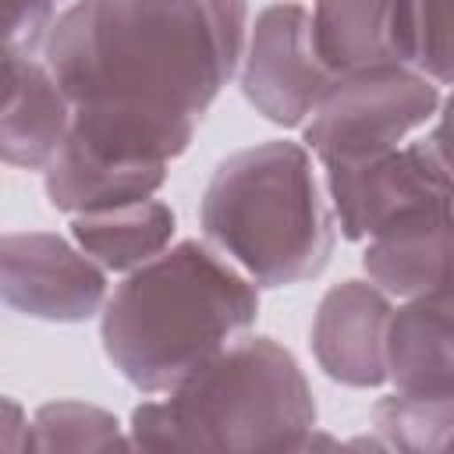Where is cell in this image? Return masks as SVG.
Wrapping results in <instances>:
<instances>
[{
    "instance_id": "6da1fadb",
    "label": "cell",
    "mask_w": 454,
    "mask_h": 454,
    "mask_svg": "<svg viewBox=\"0 0 454 454\" xmlns=\"http://www.w3.org/2000/svg\"><path fill=\"white\" fill-rule=\"evenodd\" d=\"M248 0H74L43 39L71 138L121 163L181 156L245 50Z\"/></svg>"
},
{
    "instance_id": "7a4b0ae2",
    "label": "cell",
    "mask_w": 454,
    "mask_h": 454,
    "mask_svg": "<svg viewBox=\"0 0 454 454\" xmlns=\"http://www.w3.org/2000/svg\"><path fill=\"white\" fill-rule=\"evenodd\" d=\"M259 316L255 284L213 245L177 241L106 294L99 340L138 394H167Z\"/></svg>"
},
{
    "instance_id": "3957f363",
    "label": "cell",
    "mask_w": 454,
    "mask_h": 454,
    "mask_svg": "<svg viewBox=\"0 0 454 454\" xmlns=\"http://www.w3.org/2000/svg\"><path fill=\"white\" fill-rule=\"evenodd\" d=\"M316 429L312 387L273 337H238L163 401L131 411L138 450H301Z\"/></svg>"
},
{
    "instance_id": "277c9868",
    "label": "cell",
    "mask_w": 454,
    "mask_h": 454,
    "mask_svg": "<svg viewBox=\"0 0 454 454\" xmlns=\"http://www.w3.org/2000/svg\"><path fill=\"white\" fill-rule=\"evenodd\" d=\"M199 223L206 241L252 284L291 287L326 270L337 223L301 142H262L213 170Z\"/></svg>"
},
{
    "instance_id": "5b68a950",
    "label": "cell",
    "mask_w": 454,
    "mask_h": 454,
    "mask_svg": "<svg viewBox=\"0 0 454 454\" xmlns=\"http://www.w3.org/2000/svg\"><path fill=\"white\" fill-rule=\"evenodd\" d=\"M443 106L440 85L411 64H376L333 74L305 117V149L326 163L369 160L401 145Z\"/></svg>"
},
{
    "instance_id": "8992f818",
    "label": "cell",
    "mask_w": 454,
    "mask_h": 454,
    "mask_svg": "<svg viewBox=\"0 0 454 454\" xmlns=\"http://www.w3.org/2000/svg\"><path fill=\"white\" fill-rule=\"evenodd\" d=\"M326 192L333 220L348 241H365L419 216L450 213L443 117L433 135L411 145H394L369 160L326 163Z\"/></svg>"
},
{
    "instance_id": "52a82bcc",
    "label": "cell",
    "mask_w": 454,
    "mask_h": 454,
    "mask_svg": "<svg viewBox=\"0 0 454 454\" xmlns=\"http://www.w3.org/2000/svg\"><path fill=\"white\" fill-rule=\"evenodd\" d=\"M330 71L312 53L309 11L298 0L270 4L255 14L241 50V96L270 124L298 128L330 85Z\"/></svg>"
},
{
    "instance_id": "ba28073f",
    "label": "cell",
    "mask_w": 454,
    "mask_h": 454,
    "mask_svg": "<svg viewBox=\"0 0 454 454\" xmlns=\"http://www.w3.org/2000/svg\"><path fill=\"white\" fill-rule=\"evenodd\" d=\"M0 301L43 323H85L106 301V270L60 234H0Z\"/></svg>"
},
{
    "instance_id": "9c48e42d",
    "label": "cell",
    "mask_w": 454,
    "mask_h": 454,
    "mask_svg": "<svg viewBox=\"0 0 454 454\" xmlns=\"http://www.w3.org/2000/svg\"><path fill=\"white\" fill-rule=\"evenodd\" d=\"M390 298L369 280H344L319 298L312 319V355L319 369L344 387L387 383V323Z\"/></svg>"
},
{
    "instance_id": "30bf717a",
    "label": "cell",
    "mask_w": 454,
    "mask_h": 454,
    "mask_svg": "<svg viewBox=\"0 0 454 454\" xmlns=\"http://www.w3.org/2000/svg\"><path fill=\"white\" fill-rule=\"evenodd\" d=\"M312 53L330 74L411 64L415 21L408 0H316L309 14Z\"/></svg>"
},
{
    "instance_id": "8fae6325",
    "label": "cell",
    "mask_w": 454,
    "mask_h": 454,
    "mask_svg": "<svg viewBox=\"0 0 454 454\" xmlns=\"http://www.w3.org/2000/svg\"><path fill=\"white\" fill-rule=\"evenodd\" d=\"M71 131V103L35 53L0 64V160L43 170Z\"/></svg>"
},
{
    "instance_id": "7c38bea8",
    "label": "cell",
    "mask_w": 454,
    "mask_h": 454,
    "mask_svg": "<svg viewBox=\"0 0 454 454\" xmlns=\"http://www.w3.org/2000/svg\"><path fill=\"white\" fill-rule=\"evenodd\" d=\"M387 380L401 394H454L450 355V287L404 298L387 323Z\"/></svg>"
},
{
    "instance_id": "4fadbf2b",
    "label": "cell",
    "mask_w": 454,
    "mask_h": 454,
    "mask_svg": "<svg viewBox=\"0 0 454 454\" xmlns=\"http://www.w3.org/2000/svg\"><path fill=\"white\" fill-rule=\"evenodd\" d=\"M43 181L53 209L82 216L156 195L160 184L167 181V163L106 160L67 135L64 145L53 153V160L43 167Z\"/></svg>"
},
{
    "instance_id": "5bb4252c",
    "label": "cell",
    "mask_w": 454,
    "mask_h": 454,
    "mask_svg": "<svg viewBox=\"0 0 454 454\" xmlns=\"http://www.w3.org/2000/svg\"><path fill=\"white\" fill-rule=\"evenodd\" d=\"M362 266L387 298H419L450 287V213L419 216L365 238Z\"/></svg>"
},
{
    "instance_id": "9a60e30c",
    "label": "cell",
    "mask_w": 454,
    "mask_h": 454,
    "mask_svg": "<svg viewBox=\"0 0 454 454\" xmlns=\"http://www.w3.org/2000/svg\"><path fill=\"white\" fill-rule=\"evenodd\" d=\"M174 209L160 199H138L103 213H82L71 220L74 245L103 270L128 273L160 255L174 238Z\"/></svg>"
},
{
    "instance_id": "2e32d148",
    "label": "cell",
    "mask_w": 454,
    "mask_h": 454,
    "mask_svg": "<svg viewBox=\"0 0 454 454\" xmlns=\"http://www.w3.org/2000/svg\"><path fill=\"white\" fill-rule=\"evenodd\" d=\"M372 426L383 447H397L408 454H440L447 450L454 426V394H401L380 397L372 408Z\"/></svg>"
},
{
    "instance_id": "e0dca14e",
    "label": "cell",
    "mask_w": 454,
    "mask_h": 454,
    "mask_svg": "<svg viewBox=\"0 0 454 454\" xmlns=\"http://www.w3.org/2000/svg\"><path fill=\"white\" fill-rule=\"evenodd\" d=\"M121 422L85 401H50L28 419V450H124Z\"/></svg>"
},
{
    "instance_id": "ac0fdd59",
    "label": "cell",
    "mask_w": 454,
    "mask_h": 454,
    "mask_svg": "<svg viewBox=\"0 0 454 454\" xmlns=\"http://www.w3.org/2000/svg\"><path fill=\"white\" fill-rule=\"evenodd\" d=\"M415 21V67L436 85L450 82V28L447 0H408Z\"/></svg>"
},
{
    "instance_id": "d6986e66",
    "label": "cell",
    "mask_w": 454,
    "mask_h": 454,
    "mask_svg": "<svg viewBox=\"0 0 454 454\" xmlns=\"http://www.w3.org/2000/svg\"><path fill=\"white\" fill-rule=\"evenodd\" d=\"M57 18V0H0V50L35 53Z\"/></svg>"
},
{
    "instance_id": "ffe728a7",
    "label": "cell",
    "mask_w": 454,
    "mask_h": 454,
    "mask_svg": "<svg viewBox=\"0 0 454 454\" xmlns=\"http://www.w3.org/2000/svg\"><path fill=\"white\" fill-rule=\"evenodd\" d=\"M0 450H28V415L7 394H0Z\"/></svg>"
},
{
    "instance_id": "44dd1931",
    "label": "cell",
    "mask_w": 454,
    "mask_h": 454,
    "mask_svg": "<svg viewBox=\"0 0 454 454\" xmlns=\"http://www.w3.org/2000/svg\"><path fill=\"white\" fill-rule=\"evenodd\" d=\"M7 57H21V53H7V50H0V64H4Z\"/></svg>"
}]
</instances>
